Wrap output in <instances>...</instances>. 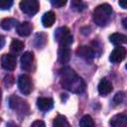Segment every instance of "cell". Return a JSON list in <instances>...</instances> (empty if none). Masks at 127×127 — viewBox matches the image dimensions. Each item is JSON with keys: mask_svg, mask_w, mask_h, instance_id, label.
Masks as SVG:
<instances>
[{"mask_svg": "<svg viewBox=\"0 0 127 127\" xmlns=\"http://www.w3.org/2000/svg\"><path fill=\"white\" fill-rule=\"evenodd\" d=\"M125 56H126V50H125V48L122 47V46H118V47H116L111 52L110 57H109V60L113 64H118V63L122 62L125 59Z\"/></svg>", "mask_w": 127, "mask_h": 127, "instance_id": "obj_8", "label": "cell"}, {"mask_svg": "<svg viewBox=\"0 0 127 127\" xmlns=\"http://www.w3.org/2000/svg\"><path fill=\"white\" fill-rule=\"evenodd\" d=\"M51 3H52V5L53 6H56V7H63V6H64L65 4H66V1L65 0H52L51 1Z\"/></svg>", "mask_w": 127, "mask_h": 127, "instance_id": "obj_25", "label": "cell"}, {"mask_svg": "<svg viewBox=\"0 0 127 127\" xmlns=\"http://www.w3.org/2000/svg\"><path fill=\"white\" fill-rule=\"evenodd\" d=\"M4 45H5V38L0 35V50L4 47Z\"/></svg>", "mask_w": 127, "mask_h": 127, "instance_id": "obj_28", "label": "cell"}, {"mask_svg": "<svg viewBox=\"0 0 127 127\" xmlns=\"http://www.w3.org/2000/svg\"><path fill=\"white\" fill-rule=\"evenodd\" d=\"M58 59L61 64H67L70 60V50L68 47H60L58 52Z\"/></svg>", "mask_w": 127, "mask_h": 127, "instance_id": "obj_15", "label": "cell"}, {"mask_svg": "<svg viewBox=\"0 0 127 127\" xmlns=\"http://www.w3.org/2000/svg\"><path fill=\"white\" fill-rule=\"evenodd\" d=\"M126 20H127L126 18L123 20V26H124V28H126V24H125V23H126Z\"/></svg>", "mask_w": 127, "mask_h": 127, "instance_id": "obj_31", "label": "cell"}, {"mask_svg": "<svg viewBox=\"0 0 127 127\" xmlns=\"http://www.w3.org/2000/svg\"><path fill=\"white\" fill-rule=\"evenodd\" d=\"M110 127H127V116L126 114H117L110 120Z\"/></svg>", "mask_w": 127, "mask_h": 127, "instance_id": "obj_14", "label": "cell"}, {"mask_svg": "<svg viewBox=\"0 0 127 127\" xmlns=\"http://www.w3.org/2000/svg\"><path fill=\"white\" fill-rule=\"evenodd\" d=\"M126 40H127L126 36L123 35V34H119V33H114V34H112V35L109 36L110 43H112L113 45H115L117 47L120 46V45H122V44H125L126 43Z\"/></svg>", "mask_w": 127, "mask_h": 127, "instance_id": "obj_17", "label": "cell"}, {"mask_svg": "<svg viewBox=\"0 0 127 127\" xmlns=\"http://www.w3.org/2000/svg\"><path fill=\"white\" fill-rule=\"evenodd\" d=\"M56 21V14L53 11L46 12L42 17V24L44 27H52Z\"/></svg>", "mask_w": 127, "mask_h": 127, "instance_id": "obj_16", "label": "cell"}, {"mask_svg": "<svg viewBox=\"0 0 127 127\" xmlns=\"http://www.w3.org/2000/svg\"><path fill=\"white\" fill-rule=\"evenodd\" d=\"M24 47H25V45L22 41L13 39L12 42H11V45H10V50L13 54H18L24 49Z\"/></svg>", "mask_w": 127, "mask_h": 127, "instance_id": "obj_19", "label": "cell"}, {"mask_svg": "<svg viewBox=\"0 0 127 127\" xmlns=\"http://www.w3.org/2000/svg\"><path fill=\"white\" fill-rule=\"evenodd\" d=\"M13 82H14V79H13V76H12V75H7V76H5L4 83H5V85H6L7 87L11 86V85L13 84Z\"/></svg>", "mask_w": 127, "mask_h": 127, "instance_id": "obj_26", "label": "cell"}, {"mask_svg": "<svg viewBox=\"0 0 127 127\" xmlns=\"http://www.w3.org/2000/svg\"><path fill=\"white\" fill-rule=\"evenodd\" d=\"M13 5L12 0H0V9L1 10H8Z\"/></svg>", "mask_w": 127, "mask_h": 127, "instance_id": "obj_23", "label": "cell"}, {"mask_svg": "<svg viewBox=\"0 0 127 127\" xmlns=\"http://www.w3.org/2000/svg\"><path fill=\"white\" fill-rule=\"evenodd\" d=\"M17 25H18V21L13 18H5L0 23V26L4 30H11L12 28L17 27Z\"/></svg>", "mask_w": 127, "mask_h": 127, "instance_id": "obj_18", "label": "cell"}, {"mask_svg": "<svg viewBox=\"0 0 127 127\" xmlns=\"http://www.w3.org/2000/svg\"><path fill=\"white\" fill-rule=\"evenodd\" d=\"M53 127H70L66 118L63 115H58L53 122Z\"/></svg>", "mask_w": 127, "mask_h": 127, "instance_id": "obj_20", "label": "cell"}, {"mask_svg": "<svg viewBox=\"0 0 127 127\" xmlns=\"http://www.w3.org/2000/svg\"><path fill=\"white\" fill-rule=\"evenodd\" d=\"M38 108L43 112H48L54 107V100L50 97H40L37 100Z\"/></svg>", "mask_w": 127, "mask_h": 127, "instance_id": "obj_10", "label": "cell"}, {"mask_svg": "<svg viewBox=\"0 0 127 127\" xmlns=\"http://www.w3.org/2000/svg\"><path fill=\"white\" fill-rule=\"evenodd\" d=\"M33 30V26L30 22H23L17 25L16 27V31L18 33L19 36L21 37H28Z\"/></svg>", "mask_w": 127, "mask_h": 127, "instance_id": "obj_13", "label": "cell"}, {"mask_svg": "<svg viewBox=\"0 0 127 127\" xmlns=\"http://www.w3.org/2000/svg\"><path fill=\"white\" fill-rule=\"evenodd\" d=\"M76 55L80 58H82L85 61H91L94 56H95V52L92 48L87 47V46H80L77 48L76 50Z\"/></svg>", "mask_w": 127, "mask_h": 127, "instance_id": "obj_9", "label": "cell"}, {"mask_svg": "<svg viewBox=\"0 0 127 127\" xmlns=\"http://www.w3.org/2000/svg\"><path fill=\"white\" fill-rule=\"evenodd\" d=\"M18 87L23 94L28 95L33 90V82L27 74H21L18 77Z\"/></svg>", "mask_w": 127, "mask_h": 127, "instance_id": "obj_6", "label": "cell"}, {"mask_svg": "<svg viewBox=\"0 0 127 127\" xmlns=\"http://www.w3.org/2000/svg\"><path fill=\"white\" fill-rule=\"evenodd\" d=\"M55 39L60 44V47H69L72 43V35L66 27H60L55 32Z\"/></svg>", "mask_w": 127, "mask_h": 127, "instance_id": "obj_4", "label": "cell"}, {"mask_svg": "<svg viewBox=\"0 0 127 127\" xmlns=\"http://www.w3.org/2000/svg\"><path fill=\"white\" fill-rule=\"evenodd\" d=\"M1 97H2V91H1V89H0V102H1Z\"/></svg>", "mask_w": 127, "mask_h": 127, "instance_id": "obj_32", "label": "cell"}, {"mask_svg": "<svg viewBox=\"0 0 127 127\" xmlns=\"http://www.w3.org/2000/svg\"><path fill=\"white\" fill-rule=\"evenodd\" d=\"M17 59L14 55L11 54H5L1 58V65L6 70H13L16 67Z\"/></svg>", "mask_w": 127, "mask_h": 127, "instance_id": "obj_7", "label": "cell"}, {"mask_svg": "<svg viewBox=\"0 0 127 127\" xmlns=\"http://www.w3.org/2000/svg\"><path fill=\"white\" fill-rule=\"evenodd\" d=\"M111 15H112V7L107 3H103L94 9L93 21L97 26L103 27L110 21Z\"/></svg>", "mask_w": 127, "mask_h": 127, "instance_id": "obj_2", "label": "cell"}, {"mask_svg": "<svg viewBox=\"0 0 127 127\" xmlns=\"http://www.w3.org/2000/svg\"><path fill=\"white\" fill-rule=\"evenodd\" d=\"M9 106L19 115H27L30 111L28 102L17 95H12L9 98Z\"/></svg>", "mask_w": 127, "mask_h": 127, "instance_id": "obj_3", "label": "cell"}, {"mask_svg": "<svg viewBox=\"0 0 127 127\" xmlns=\"http://www.w3.org/2000/svg\"><path fill=\"white\" fill-rule=\"evenodd\" d=\"M6 127H18V126L15 123H13V122H8L7 125H6Z\"/></svg>", "mask_w": 127, "mask_h": 127, "instance_id": "obj_29", "label": "cell"}, {"mask_svg": "<svg viewBox=\"0 0 127 127\" xmlns=\"http://www.w3.org/2000/svg\"><path fill=\"white\" fill-rule=\"evenodd\" d=\"M31 127H46V124L42 120H36L32 123Z\"/></svg>", "mask_w": 127, "mask_h": 127, "instance_id": "obj_27", "label": "cell"}, {"mask_svg": "<svg viewBox=\"0 0 127 127\" xmlns=\"http://www.w3.org/2000/svg\"><path fill=\"white\" fill-rule=\"evenodd\" d=\"M119 5H120L123 9H126V7H127V4H126L125 2H121V1H120V2H119Z\"/></svg>", "mask_w": 127, "mask_h": 127, "instance_id": "obj_30", "label": "cell"}, {"mask_svg": "<svg viewBox=\"0 0 127 127\" xmlns=\"http://www.w3.org/2000/svg\"><path fill=\"white\" fill-rule=\"evenodd\" d=\"M40 8V4L37 0H23L20 2V9L23 13L33 16L35 15Z\"/></svg>", "mask_w": 127, "mask_h": 127, "instance_id": "obj_5", "label": "cell"}, {"mask_svg": "<svg viewBox=\"0 0 127 127\" xmlns=\"http://www.w3.org/2000/svg\"><path fill=\"white\" fill-rule=\"evenodd\" d=\"M70 8L74 11L77 12H81L86 8V4L80 0H72L70 2Z\"/></svg>", "mask_w": 127, "mask_h": 127, "instance_id": "obj_21", "label": "cell"}, {"mask_svg": "<svg viewBox=\"0 0 127 127\" xmlns=\"http://www.w3.org/2000/svg\"><path fill=\"white\" fill-rule=\"evenodd\" d=\"M97 89H98V92L101 96H105L112 91L113 86H112V83L107 78H102L100 80V82L98 83Z\"/></svg>", "mask_w": 127, "mask_h": 127, "instance_id": "obj_12", "label": "cell"}, {"mask_svg": "<svg viewBox=\"0 0 127 127\" xmlns=\"http://www.w3.org/2000/svg\"><path fill=\"white\" fill-rule=\"evenodd\" d=\"M61 85L73 93H80L85 89V82L70 67H64L60 70Z\"/></svg>", "mask_w": 127, "mask_h": 127, "instance_id": "obj_1", "label": "cell"}, {"mask_svg": "<svg viewBox=\"0 0 127 127\" xmlns=\"http://www.w3.org/2000/svg\"><path fill=\"white\" fill-rule=\"evenodd\" d=\"M79 126L80 127H94L93 119L91 118L90 115H84L79 121Z\"/></svg>", "mask_w": 127, "mask_h": 127, "instance_id": "obj_22", "label": "cell"}, {"mask_svg": "<svg viewBox=\"0 0 127 127\" xmlns=\"http://www.w3.org/2000/svg\"><path fill=\"white\" fill-rule=\"evenodd\" d=\"M34 62V54L32 52H25L21 57V67L24 70H30Z\"/></svg>", "mask_w": 127, "mask_h": 127, "instance_id": "obj_11", "label": "cell"}, {"mask_svg": "<svg viewBox=\"0 0 127 127\" xmlns=\"http://www.w3.org/2000/svg\"><path fill=\"white\" fill-rule=\"evenodd\" d=\"M123 99H124V92H122V91L117 92V93L115 94V96H114V102H115L116 104L122 103Z\"/></svg>", "mask_w": 127, "mask_h": 127, "instance_id": "obj_24", "label": "cell"}]
</instances>
